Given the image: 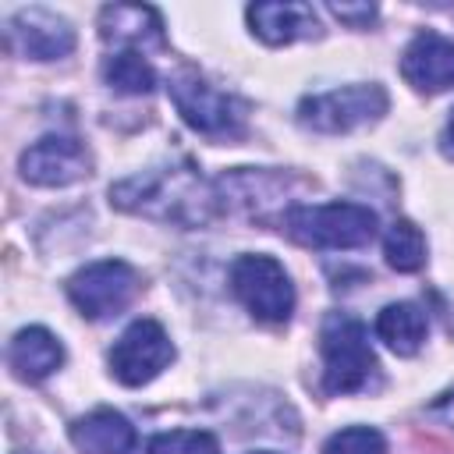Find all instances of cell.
<instances>
[{
  "instance_id": "obj_13",
  "label": "cell",
  "mask_w": 454,
  "mask_h": 454,
  "mask_svg": "<svg viewBox=\"0 0 454 454\" xmlns=\"http://www.w3.org/2000/svg\"><path fill=\"white\" fill-rule=\"evenodd\" d=\"M99 35L124 50L163 46V21L153 7L142 4H110L99 11Z\"/></svg>"
},
{
  "instance_id": "obj_6",
  "label": "cell",
  "mask_w": 454,
  "mask_h": 454,
  "mask_svg": "<svg viewBox=\"0 0 454 454\" xmlns=\"http://www.w3.org/2000/svg\"><path fill=\"white\" fill-rule=\"evenodd\" d=\"M387 103H390L387 89L376 85V82L340 85V89H330V92L305 96L298 103V121L312 131L337 135V131H351V128L380 121L387 114Z\"/></svg>"
},
{
  "instance_id": "obj_15",
  "label": "cell",
  "mask_w": 454,
  "mask_h": 454,
  "mask_svg": "<svg viewBox=\"0 0 454 454\" xmlns=\"http://www.w3.org/2000/svg\"><path fill=\"white\" fill-rule=\"evenodd\" d=\"M7 362H11L18 380L39 383V380H46L50 372L60 369L64 348L46 326H25V330L14 333V340L7 348Z\"/></svg>"
},
{
  "instance_id": "obj_1",
  "label": "cell",
  "mask_w": 454,
  "mask_h": 454,
  "mask_svg": "<svg viewBox=\"0 0 454 454\" xmlns=\"http://www.w3.org/2000/svg\"><path fill=\"white\" fill-rule=\"evenodd\" d=\"M110 202L124 213H138L177 227H206L216 213H223L216 181H206L188 160L153 167L145 174L110 184Z\"/></svg>"
},
{
  "instance_id": "obj_20",
  "label": "cell",
  "mask_w": 454,
  "mask_h": 454,
  "mask_svg": "<svg viewBox=\"0 0 454 454\" xmlns=\"http://www.w3.org/2000/svg\"><path fill=\"white\" fill-rule=\"evenodd\" d=\"M323 454H387V440L372 426H348L323 443Z\"/></svg>"
},
{
  "instance_id": "obj_7",
  "label": "cell",
  "mask_w": 454,
  "mask_h": 454,
  "mask_svg": "<svg viewBox=\"0 0 454 454\" xmlns=\"http://www.w3.org/2000/svg\"><path fill=\"white\" fill-rule=\"evenodd\" d=\"M138 291V273L124 259H99L67 280V298L85 319L117 316Z\"/></svg>"
},
{
  "instance_id": "obj_3",
  "label": "cell",
  "mask_w": 454,
  "mask_h": 454,
  "mask_svg": "<svg viewBox=\"0 0 454 454\" xmlns=\"http://www.w3.org/2000/svg\"><path fill=\"white\" fill-rule=\"evenodd\" d=\"M284 231L305 248H362L376 234V213L358 202L291 206L280 216Z\"/></svg>"
},
{
  "instance_id": "obj_8",
  "label": "cell",
  "mask_w": 454,
  "mask_h": 454,
  "mask_svg": "<svg viewBox=\"0 0 454 454\" xmlns=\"http://www.w3.org/2000/svg\"><path fill=\"white\" fill-rule=\"evenodd\" d=\"M174 358V344L156 319H135L110 348V372L124 387H142Z\"/></svg>"
},
{
  "instance_id": "obj_12",
  "label": "cell",
  "mask_w": 454,
  "mask_h": 454,
  "mask_svg": "<svg viewBox=\"0 0 454 454\" xmlns=\"http://www.w3.org/2000/svg\"><path fill=\"white\" fill-rule=\"evenodd\" d=\"M245 14L252 32L270 46L319 35V18L309 4H252Z\"/></svg>"
},
{
  "instance_id": "obj_4",
  "label": "cell",
  "mask_w": 454,
  "mask_h": 454,
  "mask_svg": "<svg viewBox=\"0 0 454 454\" xmlns=\"http://www.w3.org/2000/svg\"><path fill=\"white\" fill-rule=\"evenodd\" d=\"M170 99L188 128H195L206 138H238L245 131V103L195 71H181L170 78Z\"/></svg>"
},
{
  "instance_id": "obj_21",
  "label": "cell",
  "mask_w": 454,
  "mask_h": 454,
  "mask_svg": "<svg viewBox=\"0 0 454 454\" xmlns=\"http://www.w3.org/2000/svg\"><path fill=\"white\" fill-rule=\"evenodd\" d=\"M330 11L340 21H351V25H369L376 18V7L372 4H362V7H355V4H330Z\"/></svg>"
},
{
  "instance_id": "obj_10",
  "label": "cell",
  "mask_w": 454,
  "mask_h": 454,
  "mask_svg": "<svg viewBox=\"0 0 454 454\" xmlns=\"http://www.w3.org/2000/svg\"><path fill=\"white\" fill-rule=\"evenodd\" d=\"M7 46L28 60H57L74 50V28L46 7H25L7 21Z\"/></svg>"
},
{
  "instance_id": "obj_14",
  "label": "cell",
  "mask_w": 454,
  "mask_h": 454,
  "mask_svg": "<svg viewBox=\"0 0 454 454\" xmlns=\"http://www.w3.org/2000/svg\"><path fill=\"white\" fill-rule=\"evenodd\" d=\"M71 440L82 454H131L138 443L135 426L114 408H96L82 415L71 426Z\"/></svg>"
},
{
  "instance_id": "obj_19",
  "label": "cell",
  "mask_w": 454,
  "mask_h": 454,
  "mask_svg": "<svg viewBox=\"0 0 454 454\" xmlns=\"http://www.w3.org/2000/svg\"><path fill=\"white\" fill-rule=\"evenodd\" d=\"M145 454H220V443L206 429H170V433H156Z\"/></svg>"
},
{
  "instance_id": "obj_25",
  "label": "cell",
  "mask_w": 454,
  "mask_h": 454,
  "mask_svg": "<svg viewBox=\"0 0 454 454\" xmlns=\"http://www.w3.org/2000/svg\"><path fill=\"white\" fill-rule=\"evenodd\" d=\"M21 454H35V450H21Z\"/></svg>"
},
{
  "instance_id": "obj_11",
  "label": "cell",
  "mask_w": 454,
  "mask_h": 454,
  "mask_svg": "<svg viewBox=\"0 0 454 454\" xmlns=\"http://www.w3.org/2000/svg\"><path fill=\"white\" fill-rule=\"evenodd\" d=\"M401 74L419 92L454 89V39H447L433 28L419 32L401 57Z\"/></svg>"
},
{
  "instance_id": "obj_17",
  "label": "cell",
  "mask_w": 454,
  "mask_h": 454,
  "mask_svg": "<svg viewBox=\"0 0 454 454\" xmlns=\"http://www.w3.org/2000/svg\"><path fill=\"white\" fill-rule=\"evenodd\" d=\"M103 78L114 92L124 96H145L156 89V71L138 50H117L103 60Z\"/></svg>"
},
{
  "instance_id": "obj_18",
  "label": "cell",
  "mask_w": 454,
  "mask_h": 454,
  "mask_svg": "<svg viewBox=\"0 0 454 454\" xmlns=\"http://www.w3.org/2000/svg\"><path fill=\"white\" fill-rule=\"evenodd\" d=\"M387 266L397 273H415L426 266V234L411 220H394L383 238Z\"/></svg>"
},
{
  "instance_id": "obj_9",
  "label": "cell",
  "mask_w": 454,
  "mask_h": 454,
  "mask_svg": "<svg viewBox=\"0 0 454 454\" xmlns=\"http://www.w3.org/2000/svg\"><path fill=\"white\" fill-rule=\"evenodd\" d=\"M89 149L71 135H46L21 153V177L39 188H64L89 177Z\"/></svg>"
},
{
  "instance_id": "obj_2",
  "label": "cell",
  "mask_w": 454,
  "mask_h": 454,
  "mask_svg": "<svg viewBox=\"0 0 454 454\" xmlns=\"http://www.w3.org/2000/svg\"><path fill=\"white\" fill-rule=\"evenodd\" d=\"M323 351V390L326 394H358L376 376V355L362 319L348 312H330L319 330Z\"/></svg>"
},
{
  "instance_id": "obj_22",
  "label": "cell",
  "mask_w": 454,
  "mask_h": 454,
  "mask_svg": "<svg viewBox=\"0 0 454 454\" xmlns=\"http://www.w3.org/2000/svg\"><path fill=\"white\" fill-rule=\"evenodd\" d=\"M429 411H433V415H440V419H447V422L454 426V390H450V394H443Z\"/></svg>"
},
{
  "instance_id": "obj_24",
  "label": "cell",
  "mask_w": 454,
  "mask_h": 454,
  "mask_svg": "<svg viewBox=\"0 0 454 454\" xmlns=\"http://www.w3.org/2000/svg\"><path fill=\"white\" fill-rule=\"evenodd\" d=\"M252 454H273V450H252Z\"/></svg>"
},
{
  "instance_id": "obj_23",
  "label": "cell",
  "mask_w": 454,
  "mask_h": 454,
  "mask_svg": "<svg viewBox=\"0 0 454 454\" xmlns=\"http://www.w3.org/2000/svg\"><path fill=\"white\" fill-rule=\"evenodd\" d=\"M443 142H447V149L454 145V110H450V117H447V131H443Z\"/></svg>"
},
{
  "instance_id": "obj_5",
  "label": "cell",
  "mask_w": 454,
  "mask_h": 454,
  "mask_svg": "<svg viewBox=\"0 0 454 454\" xmlns=\"http://www.w3.org/2000/svg\"><path fill=\"white\" fill-rule=\"evenodd\" d=\"M231 291L262 323H287L294 312V284L273 255H238L231 262Z\"/></svg>"
},
{
  "instance_id": "obj_16",
  "label": "cell",
  "mask_w": 454,
  "mask_h": 454,
  "mask_svg": "<svg viewBox=\"0 0 454 454\" xmlns=\"http://www.w3.org/2000/svg\"><path fill=\"white\" fill-rule=\"evenodd\" d=\"M426 309L415 301H394L376 316V337L394 351V355H415L426 340Z\"/></svg>"
}]
</instances>
